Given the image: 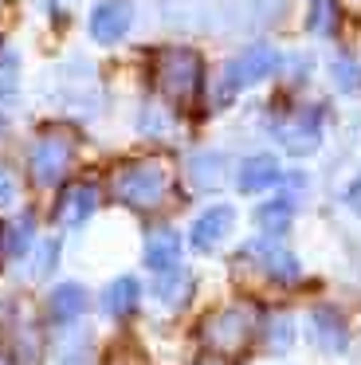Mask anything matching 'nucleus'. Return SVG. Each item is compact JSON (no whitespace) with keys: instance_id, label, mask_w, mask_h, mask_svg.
Returning <instances> with one entry per match:
<instances>
[{"instance_id":"f257e3e1","label":"nucleus","mask_w":361,"mask_h":365,"mask_svg":"<svg viewBox=\"0 0 361 365\" xmlns=\"http://www.w3.org/2000/svg\"><path fill=\"white\" fill-rule=\"evenodd\" d=\"M153 79H157V91L173 106H193L196 95H200L204 63L193 48H165L153 59Z\"/></svg>"},{"instance_id":"f03ea898","label":"nucleus","mask_w":361,"mask_h":365,"mask_svg":"<svg viewBox=\"0 0 361 365\" xmlns=\"http://www.w3.org/2000/svg\"><path fill=\"white\" fill-rule=\"evenodd\" d=\"M200 334H204V346L212 354L235 361V357L248 354L251 338H255V310L251 307H224V310L204 318Z\"/></svg>"},{"instance_id":"7ed1b4c3","label":"nucleus","mask_w":361,"mask_h":365,"mask_svg":"<svg viewBox=\"0 0 361 365\" xmlns=\"http://www.w3.org/2000/svg\"><path fill=\"white\" fill-rule=\"evenodd\" d=\"M169 189V173L161 161H130L114 173V197L130 208H157Z\"/></svg>"},{"instance_id":"20e7f679","label":"nucleus","mask_w":361,"mask_h":365,"mask_svg":"<svg viewBox=\"0 0 361 365\" xmlns=\"http://www.w3.org/2000/svg\"><path fill=\"white\" fill-rule=\"evenodd\" d=\"M275 71H279V51L267 48V43H255V48L240 51V56L228 63L224 87L240 91V87H251V83H263L267 75H275Z\"/></svg>"},{"instance_id":"39448f33","label":"nucleus","mask_w":361,"mask_h":365,"mask_svg":"<svg viewBox=\"0 0 361 365\" xmlns=\"http://www.w3.org/2000/svg\"><path fill=\"white\" fill-rule=\"evenodd\" d=\"M67 165H71V138H63V134L39 138L36 150H31V177H36V185H44V189L59 185Z\"/></svg>"},{"instance_id":"423d86ee","label":"nucleus","mask_w":361,"mask_h":365,"mask_svg":"<svg viewBox=\"0 0 361 365\" xmlns=\"http://www.w3.org/2000/svg\"><path fill=\"white\" fill-rule=\"evenodd\" d=\"M133 24V9L130 0H98L91 12V36L98 43H118Z\"/></svg>"},{"instance_id":"0eeeda50","label":"nucleus","mask_w":361,"mask_h":365,"mask_svg":"<svg viewBox=\"0 0 361 365\" xmlns=\"http://www.w3.org/2000/svg\"><path fill=\"white\" fill-rule=\"evenodd\" d=\"M279 142L287 145L290 153H314L318 150V110H298L290 114L287 122L275 126Z\"/></svg>"},{"instance_id":"6e6552de","label":"nucleus","mask_w":361,"mask_h":365,"mask_svg":"<svg viewBox=\"0 0 361 365\" xmlns=\"http://www.w3.org/2000/svg\"><path fill=\"white\" fill-rule=\"evenodd\" d=\"M243 255L259 259V267H263L275 283H295L298 279V259L287 252V247H279V244H251Z\"/></svg>"},{"instance_id":"1a4fd4ad","label":"nucleus","mask_w":361,"mask_h":365,"mask_svg":"<svg viewBox=\"0 0 361 365\" xmlns=\"http://www.w3.org/2000/svg\"><path fill=\"white\" fill-rule=\"evenodd\" d=\"M232 224H235V212L228 205H220V208H208V212L200 216V220L193 224V244L200 247V252H208V247H216L220 240L232 232Z\"/></svg>"},{"instance_id":"9d476101","label":"nucleus","mask_w":361,"mask_h":365,"mask_svg":"<svg viewBox=\"0 0 361 365\" xmlns=\"http://www.w3.org/2000/svg\"><path fill=\"white\" fill-rule=\"evenodd\" d=\"M94 208H98V192H94L91 185H71L59 200V224L63 228H75V224H83Z\"/></svg>"},{"instance_id":"9b49d317","label":"nucleus","mask_w":361,"mask_h":365,"mask_svg":"<svg viewBox=\"0 0 361 365\" xmlns=\"http://www.w3.org/2000/svg\"><path fill=\"white\" fill-rule=\"evenodd\" d=\"M177 259H180V240H177V232L173 228H157V232H149V240H146V263L153 271H165V267H177Z\"/></svg>"},{"instance_id":"f8f14e48","label":"nucleus","mask_w":361,"mask_h":365,"mask_svg":"<svg viewBox=\"0 0 361 365\" xmlns=\"http://www.w3.org/2000/svg\"><path fill=\"white\" fill-rule=\"evenodd\" d=\"M310 330H314V346L326 349V354H337V349H345V326L342 318L334 314V310H314L310 314Z\"/></svg>"},{"instance_id":"ddd939ff","label":"nucleus","mask_w":361,"mask_h":365,"mask_svg":"<svg viewBox=\"0 0 361 365\" xmlns=\"http://www.w3.org/2000/svg\"><path fill=\"white\" fill-rule=\"evenodd\" d=\"M47 310H51L55 322H71V318H78L86 310V291L78 283H63L51 291V299H47Z\"/></svg>"},{"instance_id":"4468645a","label":"nucleus","mask_w":361,"mask_h":365,"mask_svg":"<svg viewBox=\"0 0 361 365\" xmlns=\"http://www.w3.org/2000/svg\"><path fill=\"white\" fill-rule=\"evenodd\" d=\"M138 294H141L138 279L122 275V279H114V283L106 287V294H102V307H106L110 318H126L133 307H138Z\"/></svg>"},{"instance_id":"2eb2a0df","label":"nucleus","mask_w":361,"mask_h":365,"mask_svg":"<svg viewBox=\"0 0 361 365\" xmlns=\"http://www.w3.org/2000/svg\"><path fill=\"white\" fill-rule=\"evenodd\" d=\"M279 181V165L275 158H248L240 165V189L243 192H263Z\"/></svg>"},{"instance_id":"dca6fc26","label":"nucleus","mask_w":361,"mask_h":365,"mask_svg":"<svg viewBox=\"0 0 361 365\" xmlns=\"http://www.w3.org/2000/svg\"><path fill=\"white\" fill-rule=\"evenodd\" d=\"M188 287H193V279H188L180 267H165V271H157L153 291H157V299H161V302H169V307H180V302L188 299Z\"/></svg>"},{"instance_id":"f3484780","label":"nucleus","mask_w":361,"mask_h":365,"mask_svg":"<svg viewBox=\"0 0 361 365\" xmlns=\"http://www.w3.org/2000/svg\"><path fill=\"white\" fill-rule=\"evenodd\" d=\"M188 173H193V185H196V189H212V185H220L224 161H220L216 153H200V158H193Z\"/></svg>"},{"instance_id":"a211bd4d","label":"nucleus","mask_w":361,"mask_h":365,"mask_svg":"<svg viewBox=\"0 0 361 365\" xmlns=\"http://www.w3.org/2000/svg\"><path fill=\"white\" fill-rule=\"evenodd\" d=\"M255 220H259V228H263V232L283 236V232L290 228V205H287V200H271V205H263L255 212Z\"/></svg>"},{"instance_id":"6ab92c4d","label":"nucleus","mask_w":361,"mask_h":365,"mask_svg":"<svg viewBox=\"0 0 361 365\" xmlns=\"http://www.w3.org/2000/svg\"><path fill=\"white\" fill-rule=\"evenodd\" d=\"M31 240V216H20V220L8 228V255H24Z\"/></svg>"},{"instance_id":"aec40b11","label":"nucleus","mask_w":361,"mask_h":365,"mask_svg":"<svg viewBox=\"0 0 361 365\" xmlns=\"http://www.w3.org/2000/svg\"><path fill=\"white\" fill-rule=\"evenodd\" d=\"M290 341V322L287 318H271V346L279 349V346H287Z\"/></svg>"},{"instance_id":"412c9836","label":"nucleus","mask_w":361,"mask_h":365,"mask_svg":"<svg viewBox=\"0 0 361 365\" xmlns=\"http://www.w3.org/2000/svg\"><path fill=\"white\" fill-rule=\"evenodd\" d=\"M12 200H16V181H12V173L0 165V205H12Z\"/></svg>"},{"instance_id":"4be33fe9","label":"nucleus","mask_w":361,"mask_h":365,"mask_svg":"<svg viewBox=\"0 0 361 365\" xmlns=\"http://www.w3.org/2000/svg\"><path fill=\"white\" fill-rule=\"evenodd\" d=\"M334 75H337V87H345V91L357 87V71L350 63H334Z\"/></svg>"},{"instance_id":"5701e85b","label":"nucleus","mask_w":361,"mask_h":365,"mask_svg":"<svg viewBox=\"0 0 361 365\" xmlns=\"http://www.w3.org/2000/svg\"><path fill=\"white\" fill-rule=\"evenodd\" d=\"M314 9H318V12H314V28H318V32H330V28H334V24H330V4H326V0H318Z\"/></svg>"},{"instance_id":"b1692460","label":"nucleus","mask_w":361,"mask_h":365,"mask_svg":"<svg viewBox=\"0 0 361 365\" xmlns=\"http://www.w3.org/2000/svg\"><path fill=\"white\" fill-rule=\"evenodd\" d=\"M345 200H350V208H353V212L361 216V177H357V181H353V185H350V197H345Z\"/></svg>"},{"instance_id":"393cba45","label":"nucleus","mask_w":361,"mask_h":365,"mask_svg":"<svg viewBox=\"0 0 361 365\" xmlns=\"http://www.w3.org/2000/svg\"><path fill=\"white\" fill-rule=\"evenodd\" d=\"M345 4V12H361V0H342Z\"/></svg>"},{"instance_id":"a878e982","label":"nucleus","mask_w":361,"mask_h":365,"mask_svg":"<svg viewBox=\"0 0 361 365\" xmlns=\"http://www.w3.org/2000/svg\"><path fill=\"white\" fill-rule=\"evenodd\" d=\"M0 365H8V361H4V357H0Z\"/></svg>"}]
</instances>
